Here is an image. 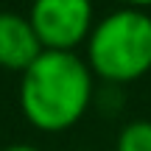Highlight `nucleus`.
Instances as JSON below:
<instances>
[{
  "instance_id": "nucleus-1",
  "label": "nucleus",
  "mask_w": 151,
  "mask_h": 151,
  "mask_svg": "<svg viewBox=\"0 0 151 151\" xmlns=\"http://www.w3.org/2000/svg\"><path fill=\"white\" fill-rule=\"evenodd\" d=\"M92 101V70L67 50H42L20 78V109L39 132H67Z\"/></svg>"
},
{
  "instance_id": "nucleus-3",
  "label": "nucleus",
  "mask_w": 151,
  "mask_h": 151,
  "mask_svg": "<svg viewBox=\"0 0 151 151\" xmlns=\"http://www.w3.org/2000/svg\"><path fill=\"white\" fill-rule=\"evenodd\" d=\"M28 22L45 50L76 53L95 28L92 0H34Z\"/></svg>"
},
{
  "instance_id": "nucleus-5",
  "label": "nucleus",
  "mask_w": 151,
  "mask_h": 151,
  "mask_svg": "<svg viewBox=\"0 0 151 151\" xmlns=\"http://www.w3.org/2000/svg\"><path fill=\"white\" fill-rule=\"evenodd\" d=\"M118 151H151V120H132L118 134Z\"/></svg>"
},
{
  "instance_id": "nucleus-2",
  "label": "nucleus",
  "mask_w": 151,
  "mask_h": 151,
  "mask_svg": "<svg viewBox=\"0 0 151 151\" xmlns=\"http://www.w3.org/2000/svg\"><path fill=\"white\" fill-rule=\"evenodd\" d=\"M87 65L109 84H129L151 70V14L118 9L95 22L87 39Z\"/></svg>"
},
{
  "instance_id": "nucleus-6",
  "label": "nucleus",
  "mask_w": 151,
  "mask_h": 151,
  "mask_svg": "<svg viewBox=\"0 0 151 151\" xmlns=\"http://www.w3.org/2000/svg\"><path fill=\"white\" fill-rule=\"evenodd\" d=\"M126 6H129V9H151V0H126Z\"/></svg>"
},
{
  "instance_id": "nucleus-7",
  "label": "nucleus",
  "mask_w": 151,
  "mask_h": 151,
  "mask_svg": "<svg viewBox=\"0 0 151 151\" xmlns=\"http://www.w3.org/2000/svg\"><path fill=\"white\" fill-rule=\"evenodd\" d=\"M3 151H39V148L25 146V143H14V146H9V148H3Z\"/></svg>"
},
{
  "instance_id": "nucleus-4",
  "label": "nucleus",
  "mask_w": 151,
  "mask_h": 151,
  "mask_svg": "<svg viewBox=\"0 0 151 151\" xmlns=\"http://www.w3.org/2000/svg\"><path fill=\"white\" fill-rule=\"evenodd\" d=\"M42 42L34 34L28 17L14 11H0V67L25 73L42 56Z\"/></svg>"
}]
</instances>
